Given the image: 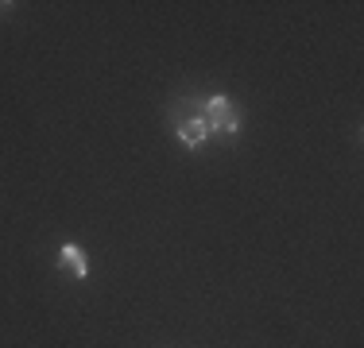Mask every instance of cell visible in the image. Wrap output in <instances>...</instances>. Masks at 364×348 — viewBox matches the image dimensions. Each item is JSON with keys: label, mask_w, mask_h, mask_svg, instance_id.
Instances as JSON below:
<instances>
[{"label": "cell", "mask_w": 364, "mask_h": 348, "mask_svg": "<svg viewBox=\"0 0 364 348\" xmlns=\"http://www.w3.org/2000/svg\"><path fill=\"white\" fill-rule=\"evenodd\" d=\"M175 132H178V143L186 147V151H198V147L210 139V132H205V120H202V109H198L194 116H186V120H175Z\"/></svg>", "instance_id": "2"}, {"label": "cell", "mask_w": 364, "mask_h": 348, "mask_svg": "<svg viewBox=\"0 0 364 348\" xmlns=\"http://www.w3.org/2000/svg\"><path fill=\"white\" fill-rule=\"evenodd\" d=\"M202 120H205V132L210 136H225L232 139L240 132V112L232 109L229 97H210L202 104Z\"/></svg>", "instance_id": "1"}, {"label": "cell", "mask_w": 364, "mask_h": 348, "mask_svg": "<svg viewBox=\"0 0 364 348\" xmlns=\"http://www.w3.org/2000/svg\"><path fill=\"white\" fill-rule=\"evenodd\" d=\"M58 271L70 275V278L90 275V259H85V251L77 248V244H63V248H58Z\"/></svg>", "instance_id": "3"}]
</instances>
